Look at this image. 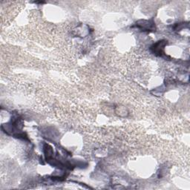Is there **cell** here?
<instances>
[{
  "label": "cell",
  "mask_w": 190,
  "mask_h": 190,
  "mask_svg": "<svg viewBox=\"0 0 190 190\" xmlns=\"http://www.w3.org/2000/svg\"><path fill=\"white\" fill-rule=\"evenodd\" d=\"M166 45V42H163V41H159L158 42H157L155 45H154L153 46V50L154 53H155L156 54H162L163 49L164 46Z\"/></svg>",
  "instance_id": "1"
}]
</instances>
